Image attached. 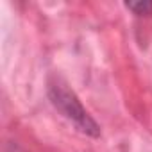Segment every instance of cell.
<instances>
[{
    "label": "cell",
    "instance_id": "obj_1",
    "mask_svg": "<svg viewBox=\"0 0 152 152\" xmlns=\"http://www.w3.org/2000/svg\"><path fill=\"white\" fill-rule=\"evenodd\" d=\"M47 95L52 102V106L77 129L79 132L90 136V138H100V125L95 122V118L86 111L79 97L73 90H70L61 79H50L47 84Z\"/></svg>",
    "mask_w": 152,
    "mask_h": 152
},
{
    "label": "cell",
    "instance_id": "obj_2",
    "mask_svg": "<svg viewBox=\"0 0 152 152\" xmlns=\"http://www.w3.org/2000/svg\"><path fill=\"white\" fill-rule=\"evenodd\" d=\"M125 9H129L134 16H150L152 15V0H138V2H125Z\"/></svg>",
    "mask_w": 152,
    "mask_h": 152
},
{
    "label": "cell",
    "instance_id": "obj_3",
    "mask_svg": "<svg viewBox=\"0 0 152 152\" xmlns=\"http://www.w3.org/2000/svg\"><path fill=\"white\" fill-rule=\"evenodd\" d=\"M9 148H11V152H23V150H22L20 147H16V145H11Z\"/></svg>",
    "mask_w": 152,
    "mask_h": 152
}]
</instances>
